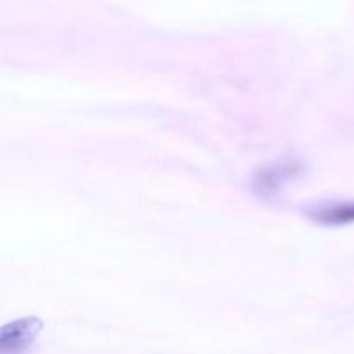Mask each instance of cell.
Here are the masks:
<instances>
[{"mask_svg": "<svg viewBox=\"0 0 354 354\" xmlns=\"http://www.w3.org/2000/svg\"><path fill=\"white\" fill-rule=\"evenodd\" d=\"M38 318H21L3 325L0 330V354H24L41 330Z\"/></svg>", "mask_w": 354, "mask_h": 354, "instance_id": "1", "label": "cell"}, {"mask_svg": "<svg viewBox=\"0 0 354 354\" xmlns=\"http://www.w3.org/2000/svg\"><path fill=\"white\" fill-rule=\"evenodd\" d=\"M301 173H303V166L296 159L279 161L277 165L263 168L254 176V190L258 194H261V196H270V194H275L279 190H282L287 183L297 178Z\"/></svg>", "mask_w": 354, "mask_h": 354, "instance_id": "2", "label": "cell"}, {"mask_svg": "<svg viewBox=\"0 0 354 354\" xmlns=\"http://www.w3.org/2000/svg\"><path fill=\"white\" fill-rule=\"evenodd\" d=\"M308 218L327 227L354 223V203H327L308 211Z\"/></svg>", "mask_w": 354, "mask_h": 354, "instance_id": "3", "label": "cell"}]
</instances>
